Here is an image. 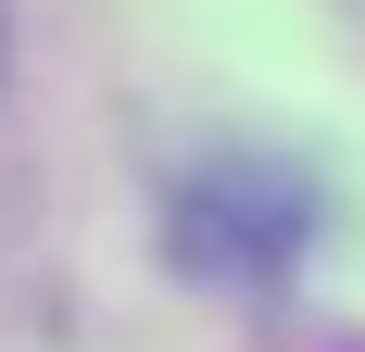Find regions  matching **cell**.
<instances>
[{"mask_svg":"<svg viewBox=\"0 0 365 352\" xmlns=\"http://www.w3.org/2000/svg\"><path fill=\"white\" fill-rule=\"evenodd\" d=\"M0 63H13V26H0Z\"/></svg>","mask_w":365,"mask_h":352,"instance_id":"cell-1","label":"cell"}]
</instances>
